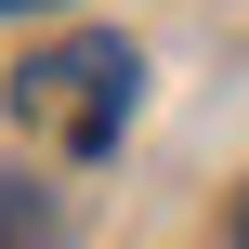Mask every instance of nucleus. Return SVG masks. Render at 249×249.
I'll list each match as a JSON object with an SVG mask.
<instances>
[{
  "label": "nucleus",
  "instance_id": "obj_3",
  "mask_svg": "<svg viewBox=\"0 0 249 249\" xmlns=\"http://www.w3.org/2000/svg\"><path fill=\"white\" fill-rule=\"evenodd\" d=\"M236 249H249V197H236Z\"/></svg>",
  "mask_w": 249,
  "mask_h": 249
},
{
  "label": "nucleus",
  "instance_id": "obj_2",
  "mask_svg": "<svg viewBox=\"0 0 249 249\" xmlns=\"http://www.w3.org/2000/svg\"><path fill=\"white\" fill-rule=\"evenodd\" d=\"M0 249H53V197L39 184H0Z\"/></svg>",
  "mask_w": 249,
  "mask_h": 249
},
{
  "label": "nucleus",
  "instance_id": "obj_1",
  "mask_svg": "<svg viewBox=\"0 0 249 249\" xmlns=\"http://www.w3.org/2000/svg\"><path fill=\"white\" fill-rule=\"evenodd\" d=\"M131 79H144V53H131V39H53V53H26V66H13V105L92 158V144H118V131H131Z\"/></svg>",
  "mask_w": 249,
  "mask_h": 249
}]
</instances>
